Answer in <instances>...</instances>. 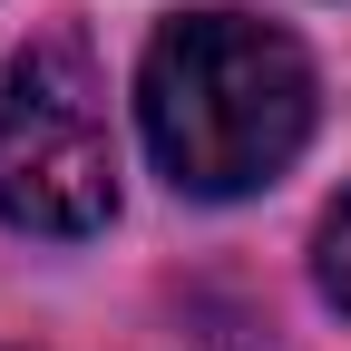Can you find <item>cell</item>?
<instances>
[{
    "label": "cell",
    "mask_w": 351,
    "mask_h": 351,
    "mask_svg": "<svg viewBox=\"0 0 351 351\" xmlns=\"http://www.w3.org/2000/svg\"><path fill=\"white\" fill-rule=\"evenodd\" d=\"M137 127L176 195H254L313 137V59L274 20L244 10H186L147 39L137 69Z\"/></svg>",
    "instance_id": "cell-1"
},
{
    "label": "cell",
    "mask_w": 351,
    "mask_h": 351,
    "mask_svg": "<svg viewBox=\"0 0 351 351\" xmlns=\"http://www.w3.org/2000/svg\"><path fill=\"white\" fill-rule=\"evenodd\" d=\"M0 215L20 234H98L117 215V147L78 49L0 59Z\"/></svg>",
    "instance_id": "cell-2"
},
{
    "label": "cell",
    "mask_w": 351,
    "mask_h": 351,
    "mask_svg": "<svg viewBox=\"0 0 351 351\" xmlns=\"http://www.w3.org/2000/svg\"><path fill=\"white\" fill-rule=\"evenodd\" d=\"M313 283H322V302L351 322V195L322 215V234H313Z\"/></svg>",
    "instance_id": "cell-3"
}]
</instances>
